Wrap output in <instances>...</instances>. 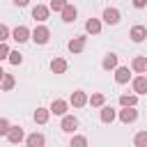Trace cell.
I'll return each mask as SVG.
<instances>
[{
	"mask_svg": "<svg viewBox=\"0 0 147 147\" xmlns=\"http://www.w3.org/2000/svg\"><path fill=\"white\" fill-rule=\"evenodd\" d=\"M48 39H51V30L46 25H37L32 30V41L34 44H48Z\"/></svg>",
	"mask_w": 147,
	"mask_h": 147,
	"instance_id": "cell-1",
	"label": "cell"
},
{
	"mask_svg": "<svg viewBox=\"0 0 147 147\" xmlns=\"http://www.w3.org/2000/svg\"><path fill=\"white\" fill-rule=\"evenodd\" d=\"M11 39H16L18 44H23V41L32 39V32H30L25 25H16V28H14V32H11Z\"/></svg>",
	"mask_w": 147,
	"mask_h": 147,
	"instance_id": "cell-2",
	"label": "cell"
},
{
	"mask_svg": "<svg viewBox=\"0 0 147 147\" xmlns=\"http://www.w3.org/2000/svg\"><path fill=\"white\" fill-rule=\"evenodd\" d=\"M87 94L83 92V90H76V92H71V96H69V103L74 106V108H83L85 103H87Z\"/></svg>",
	"mask_w": 147,
	"mask_h": 147,
	"instance_id": "cell-3",
	"label": "cell"
},
{
	"mask_svg": "<svg viewBox=\"0 0 147 147\" xmlns=\"http://www.w3.org/2000/svg\"><path fill=\"white\" fill-rule=\"evenodd\" d=\"M119 119H122L124 124L136 122V119H138V110H136V106H124V110H119Z\"/></svg>",
	"mask_w": 147,
	"mask_h": 147,
	"instance_id": "cell-4",
	"label": "cell"
},
{
	"mask_svg": "<svg viewBox=\"0 0 147 147\" xmlns=\"http://www.w3.org/2000/svg\"><path fill=\"white\" fill-rule=\"evenodd\" d=\"M60 129H62L64 133H74V131L78 129V119H76L74 115H62V124H60Z\"/></svg>",
	"mask_w": 147,
	"mask_h": 147,
	"instance_id": "cell-5",
	"label": "cell"
},
{
	"mask_svg": "<svg viewBox=\"0 0 147 147\" xmlns=\"http://www.w3.org/2000/svg\"><path fill=\"white\" fill-rule=\"evenodd\" d=\"M48 14H51V7H46V5H34L32 7V18L39 21V23H44L48 18Z\"/></svg>",
	"mask_w": 147,
	"mask_h": 147,
	"instance_id": "cell-6",
	"label": "cell"
},
{
	"mask_svg": "<svg viewBox=\"0 0 147 147\" xmlns=\"http://www.w3.org/2000/svg\"><path fill=\"white\" fill-rule=\"evenodd\" d=\"M119 9H115V7H106L103 9V21L108 23V25H117L119 23Z\"/></svg>",
	"mask_w": 147,
	"mask_h": 147,
	"instance_id": "cell-7",
	"label": "cell"
},
{
	"mask_svg": "<svg viewBox=\"0 0 147 147\" xmlns=\"http://www.w3.org/2000/svg\"><path fill=\"white\" fill-rule=\"evenodd\" d=\"M129 37H131V41H136V44H142V41L147 39V28H145V25H133Z\"/></svg>",
	"mask_w": 147,
	"mask_h": 147,
	"instance_id": "cell-8",
	"label": "cell"
},
{
	"mask_svg": "<svg viewBox=\"0 0 147 147\" xmlns=\"http://www.w3.org/2000/svg\"><path fill=\"white\" fill-rule=\"evenodd\" d=\"M7 140H9V142H14V145L23 142V140H25L23 129H21V126H9V131H7Z\"/></svg>",
	"mask_w": 147,
	"mask_h": 147,
	"instance_id": "cell-9",
	"label": "cell"
},
{
	"mask_svg": "<svg viewBox=\"0 0 147 147\" xmlns=\"http://www.w3.org/2000/svg\"><path fill=\"white\" fill-rule=\"evenodd\" d=\"M85 44H87V37H74V39L67 44V48H69L71 53H83V51H85Z\"/></svg>",
	"mask_w": 147,
	"mask_h": 147,
	"instance_id": "cell-10",
	"label": "cell"
},
{
	"mask_svg": "<svg viewBox=\"0 0 147 147\" xmlns=\"http://www.w3.org/2000/svg\"><path fill=\"white\" fill-rule=\"evenodd\" d=\"M60 14H62V21H64V23H74V21H76V16H78V9H76L74 5H69V2H67V7H64Z\"/></svg>",
	"mask_w": 147,
	"mask_h": 147,
	"instance_id": "cell-11",
	"label": "cell"
},
{
	"mask_svg": "<svg viewBox=\"0 0 147 147\" xmlns=\"http://www.w3.org/2000/svg\"><path fill=\"white\" fill-rule=\"evenodd\" d=\"M67 108H69V103H67L64 99H55V101L51 103V113H53V115H60V117L67 115Z\"/></svg>",
	"mask_w": 147,
	"mask_h": 147,
	"instance_id": "cell-12",
	"label": "cell"
},
{
	"mask_svg": "<svg viewBox=\"0 0 147 147\" xmlns=\"http://www.w3.org/2000/svg\"><path fill=\"white\" fill-rule=\"evenodd\" d=\"M67 67H69V64H67L64 57H53V60H51V71H53V74H64Z\"/></svg>",
	"mask_w": 147,
	"mask_h": 147,
	"instance_id": "cell-13",
	"label": "cell"
},
{
	"mask_svg": "<svg viewBox=\"0 0 147 147\" xmlns=\"http://www.w3.org/2000/svg\"><path fill=\"white\" fill-rule=\"evenodd\" d=\"M129 78H131L129 67H115V83L124 85V83H129Z\"/></svg>",
	"mask_w": 147,
	"mask_h": 147,
	"instance_id": "cell-14",
	"label": "cell"
},
{
	"mask_svg": "<svg viewBox=\"0 0 147 147\" xmlns=\"http://www.w3.org/2000/svg\"><path fill=\"white\" fill-rule=\"evenodd\" d=\"M115 117H117L115 108H113V106H106V103H103V106H101V122H103V124H110V122H113Z\"/></svg>",
	"mask_w": 147,
	"mask_h": 147,
	"instance_id": "cell-15",
	"label": "cell"
},
{
	"mask_svg": "<svg viewBox=\"0 0 147 147\" xmlns=\"http://www.w3.org/2000/svg\"><path fill=\"white\" fill-rule=\"evenodd\" d=\"M133 92L136 94H147V76H136L133 78Z\"/></svg>",
	"mask_w": 147,
	"mask_h": 147,
	"instance_id": "cell-16",
	"label": "cell"
},
{
	"mask_svg": "<svg viewBox=\"0 0 147 147\" xmlns=\"http://www.w3.org/2000/svg\"><path fill=\"white\" fill-rule=\"evenodd\" d=\"M85 32H90V34H99V32H101V21H99V18H87V23H85Z\"/></svg>",
	"mask_w": 147,
	"mask_h": 147,
	"instance_id": "cell-17",
	"label": "cell"
},
{
	"mask_svg": "<svg viewBox=\"0 0 147 147\" xmlns=\"http://www.w3.org/2000/svg\"><path fill=\"white\" fill-rule=\"evenodd\" d=\"M48 117H51V108H37L34 110V122L37 124H46Z\"/></svg>",
	"mask_w": 147,
	"mask_h": 147,
	"instance_id": "cell-18",
	"label": "cell"
},
{
	"mask_svg": "<svg viewBox=\"0 0 147 147\" xmlns=\"http://www.w3.org/2000/svg\"><path fill=\"white\" fill-rule=\"evenodd\" d=\"M25 142H28V147H41V145L46 142V138H44L41 133H30V136L25 138Z\"/></svg>",
	"mask_w": 147,
	"mask_h": 147,
	"instance_id": "cell-19",
	"label": "cell"
},
{
	"mask_svg": "<svg viewBox=\"0 0 147 147\" xmlns=\"http://www.w3.org/2000/svg\"><path fill=\"white\" fill-rule=\"evenodd\" d=\"M131 69H133V71H138V74L147 71V57H142V55L133 57V62H131Z\"/></svg>",
	"mask_w": 147,
	"mask_h": 147,
	"instance_id": "cell-20",
	"label": "cell"
},
{
	"mask_svg": "<svg viewBox=\"0 0 147 147\" xmlns=\"http://www.w3.org/2000/svg\"><path fill=\"white\" fill-rule=\"evenodd\" d=\"M101 67H103L106 71H110V69H115V67H117V55H115V53H108V55L103 57V62H101Z\"/></svg>",
	"mask_w": 147,
	"mask_h": 147,
	"instance_id": "cell-21",
	"label": "cell"
},
{
	"mask_svg": "<svg viewBox=\"0 0 147 147\" xmlns=\"http://www.w3.org/2000/svg\"><path fill=\"white\" fill-rule=\"evenodd\" d=\"M14 85H16V78H14L11 74H5L2 80H0V87H2L5 92H9V90H14Z\"/></svg>",
	"mask_w": 147,
	"mask_h": 147,
	"instance_id": "cell-22",
	"label": "cell"
},
{
	"mask_svg": "<svg viewBox=\"0 0 147 147\" xmlns=\"http://www.w3.org/2000/svg\"><path fill=\"white\" fill-rule=\"evenodd\" d=\"M87 103H90V106H94V108H101V106L106 103V96H103L101 92H94V94L87 99Z\"/></svg>",
	"mask_w": 147,
	"mask_h": 147,
	"instance_id": "cell-23",
	"label": "cell"
},
{
	"mask_svg": "<svg viewBox=\"0 0 147 147\" xmlns=\"http://www.w3.org/2000/svg\"><path fill=\"white\" fill-rule=\"evenodd\" d=\"M138 103V94H122L119 96V106H136Z\"/></svg>",
	"mask_w": 147,
	"mask_h": 147,
	"instance_id": "cell-24",
	"label": "cell"
},
{
	"mask_svg": "<svg viewBox=\"0 0 147 147\" xmlns=\"http://www.w3.org/2000/svg\"><path fill=\"white\" fill-rule=\"evenodd\" d=\"M133 145H136V147H147V131H140V133H136V138H133Z\"/></svg>",
	"mask_w": 147,
	"mask_h": 147,
	"instance_id": "cell-25",
	"label": "cell"
},
{
	"mask_svg": "<svg viewBox=\"0 0 147 147\" xmlns=\"http://www.w3.org/2000/svg\"><path fill=\"white\" fill-rule=\"evenodd\" d=\"M7 60H9V62H11L14 67H18V64L23 62V55H21L18 51H9V57H7Z\"/></svg>",
	"mask_w": 147,
	"mask_h": 147,
	"instance_id": "cell-26",
	"label": "cell"
},
{
	"mask_svg": "<svg viewBox=\"0 0 147 147\" xmlns=\"http://www.w3.org/2000/svg\"><path fill=\"white\" fill-rule=\"evenodd\" d=\"M51 11H62L64 7H67V0H51Z\"/></svg>",
	"mask_w": 147,
	"mask_h": 147,
	"instance_id": "cell-27",
	"label": "cell"
},
{
	"mask_svg": "<svg viewBox=\"0 0 147 147\" xmlns=\"http://www.w3.org/2000/svg\"><path fill=\"white\" fill-rule=\"evenodd\" d=\"M74 145L85 147V145H87V138H83V136H74V138H71V147H74Z\"/></svg>",
	"mask_w": 147,
	"mask_h": 147,
	"instance_id": "cell-28",
	"label": "cell"
},
{
	"mask_svg": "<svg viewBox=\"0 0 147 147\" xmlns=\"http://www.w3.org/2000/svg\"><path fill=\"white\" fill-rule=\"evenodd\" d=\"M9 57V46L5 41H0V60H7Z\"/></svg>",
	"mask_w": 147,
	"mask_h": 147,
	"instance_id": "cell-29",
	"label": "cell"
},
{
	"mask_svg": "<svg viewBox=\"0 0 147 147\" xmlns=\"http://www.w3.org/2000/svg\"><path fill=\"white\" fill-rule=\"evenodd\" d=\"M9 126H11V124H9V122H7L5 117H0V136H7V131H9Z\"/></svg>",
	"mask_w": 147,
	"mask_h": 147,
	"instance_id": "cell-30",
	"label": "cell"
},
{
	"mask_svg": "<svg viewBox=\"0 0 147 147\" xmlns=\"http://www.w3.org/2000/svg\"><path fill=\"white\" fill-rule=\"evenodd\" d=\"M9 39V28L5 23H0V41H7Z\"/></svg>",
	"mask_w": 147,
	"mask_h": 147,
	"instance_id": "cell-31",
	"label": "cell"
},
{
	"mask_svg": "<svg viewBox=\"0 0 147 147\" xmlns=\"http://www.w3.org/2000/svg\"><path fill=\"white\" fill-rule=\"evenodd\" d=\"M133 7L136 9H145L147 7V0H133Z\"/></svg>",
	"mask_w": 147,
	"mask_h": 147,
	"instance_id": "cell-32",
	"label": "cell"
},
{
	"mask_svg": "<svg viewBox=\"0 0 147 147\" xmlns=\"http://www.w3.org/2000/svg\"><path fill=\"white\" fill-rule=\"evenodd\" d=\"M28 2H30V0H14V5H16V7H25Z\"/></svg>",
	"mask_w": 147,
	"mask_h": 147,
	"instance_id": "cell-33",
	"label": "cell"
},
{
	"mask_svg": "<svg viewBox=\"0 0 147 147\" xmlns=\"http://www.w3.org/2000/svg\"><path fill=\"white\" fill-rule=\"evenodd\" d=\"M2 76H5V71H2V67H0V80H2Z\"/></svg>",
	"mask_w": 147,
	"mask_h": 147,
	"instance_id": "cell-34",
	"label": "cell"
}]
</instances>
